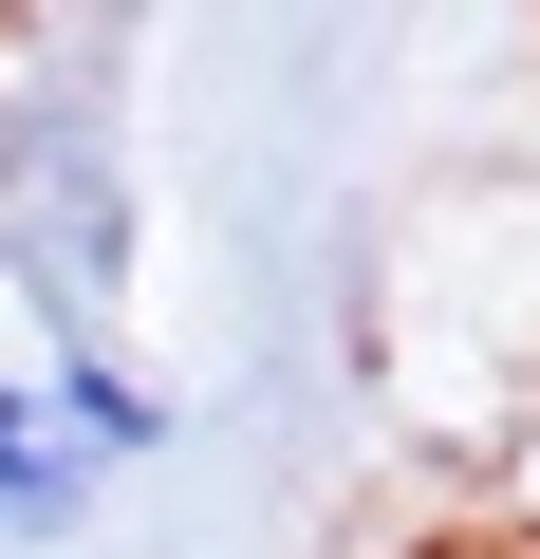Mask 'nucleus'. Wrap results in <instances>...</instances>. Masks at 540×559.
I'll return each mask as SVG.
<instances>
[{
	"mask_svg": "<svg viewBox=\"0 0 540 559\" xmlns=\"http://www.w3.org/2000/svg\"><path fill=\"white\" fill-rule=\"evenodd\" d=\"M94 503H112V466L75 448V411H57L38 355H20V373H0V559H57Z\"/></svg>",
	"mask_w": 540,
	"mask_h": 559,
	"instance_id": "nucleus-2",
	"label": "nucleus"
},
{
	"mask_svg": "<svg viewBox=\"0 0 540 559\" xmlns=\"http://www.w3.org/2000/svg\"><path fill=\"white\" fill-rule=\"evenodd\" d=\"M38 392L75 411V448H94V466H149V448H168V392H149L112 336H94V355H38Z\"/></svg>",
	"mask_w": 540,
	"mask_h": 559,
	"instance_id": "nucleus-3",
	"label": "nucleus"
},
{
	"mask_svg": "<svg viewBox=\"0 0 540 559\" xmlns=\"http://www.w3.org/2000/svg\"><path fill=\"white\" fill-rule=\"evenodd\" d=\"M0 299H38V355H94L131 299V150L94 57L0 75Z\"/></svg>",
	"mask_w": 540,
	"mask_h": 559,
	"instance_id": "nucleus-1",
	"label": "nucleus"
}]
</instances>
